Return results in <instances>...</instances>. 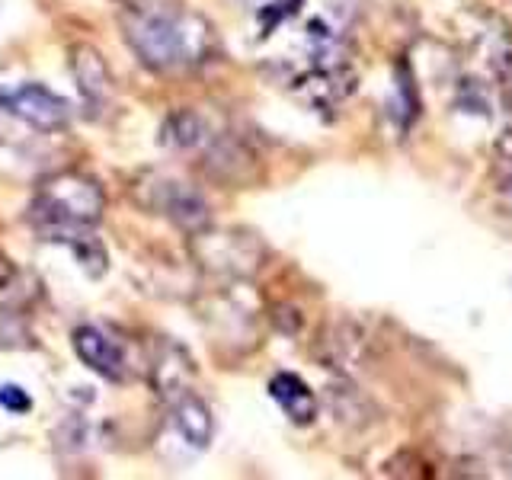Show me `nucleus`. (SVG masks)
<instances>
[{
    "instance_id": "obj_1",
    "label": "nucleus",
    "mask_w": 512,
    "mask_h": 480,
    "mask_svg": "<svg viewBox=\"0 0 512 480\" xmlns=\"http://www.w3.org/2000/svg\"><path fill=\"white\" fill-rule=\"evenodd\" d=\"M119 23L135 58L144 68L160 74L199 68L218 48L215 26L202 13H192L183 7H167V4L125 7Z\"/></svg>"
},
{
    "instance_id": "obj_2",
    "label": "nucleus",
    "mask_w": 512,
    "mask_h": 480,
    "mask_svg": "<svg viewBox=\"0 0 512 480\" xmlns=\"http://www.w3.org/2000/svg\"><path fill=\"white\" fill-rule=\"evenodd\" d=\"M106 196L100 183L84 173H58L45 180L32 199V221L48 240L77 228H93L103 218Z\"/></svg>"
},
{
    "instance_id": "obj_3",
    "label": "nucleus",
    "mask_w": 512,
    "mask_h": 480,
    "mask_svg": "<svg viewBox=\"0 0 512 480\" xmlns=\"http://www.w3.org/2000/svg\"><path fill=\"white\" fill-rule=\"evenodd\" d=\"M192 263L208 279H218L224 285L247 282L260 272L269 260V247L263 237L247 228H205L189 234Z\"/></svg>"
},
{
    "instance_id": "obj_4",
    "label": "nucleus",
    "mask_w": 512,
    "mask_h": 480,
    "mask_svg": "<svg viewBox=\"0 0 512 480\" xmlns=\"http://www.w3.org/2000/svg\"><path fill=\"white\" fill-rule=\"evenodd\" d=\"M128 196H132V202L141 212L164 218L186 234L212 224V205H208V199L192 183L180 180L173 173H160V170L141 173L128 186Z\"/></svg>"
},
{
    "instance_id": "obj_5",
    "label": "nucleus",
    "mask_w": 512,
    "mask_h": 480,
    "mask_svg": "<svg viewBox=\"0 0 512 480\" xmlns=\"http://www.w3.org/2000/svg\"><path fill=\"white\" fill-rule=\"evenodd\" d=\"M0 109L23 119L39 132H61L71 122V106L42 84H23L13 90H0Z\"/></svg>"
},
{
    "instance_id": "obj_6",
    "label": "nucleus",
    "mask_w": 512,
    "mask_h": 480,
    "mask_svg": "<svg viewBox=\"0 0 512 480\" xmlns=\"http://www.w3.org/2000/svg\"><path fill=\"white\" fill-rule=\"evenodd\" d=\"M71 343H74L77 359L84 362L93 375H100L106 381H125L128 378V359H125V352H122L116 336H109L106 330L93 327V324H84V327L74 330Z\"/></svg>"
},
{
    "instance_id": "obj_7",
    "label": "nucleus",
    "mask_w": 512,
    "mask_h": 480,
    "mask_svg": "<svg viewBox=\"0 0 512 480\" xmlns=\"http://www.w3.org/2000/svg\"><path fill=\"white\" fill-rule=\"evenodd\" d=\"M68 61H71L74 84H77L80 96H84V103L90 109H106L112 103V96H116V87H112V74H109L106 58L96 52L93 45L77 42V45H71Z\"/></svg>"
},
{
    "instance_id": "obj_8",
    "label": "nucleus",
    "mask_w": 512,
    "mask_h": 480,
    "mask_svg": "<svg viewBox=\"0 0 512 480\" xmlns=\"http://www.w3.org/2000/svg\"><path fill=\"white\" fill-rule=\"evenodd\" d=\"M205 324L212 330V340L218 343H240V349H247V340L256 346L260 343V330H256V311L247 308L240 295L228 292L218 298V308H205Z\"/></svg>"
},
{
    "instance_id": "obj_9",
    "label": "nucleus",
    "mask_w": 512,
    "mask_h": 480,
    "mask_svg": "<svg viewBox=\"0 0 512 480\" xmlns=\"http://www.w3.org/2000/svg\"><path fill=\"white\" fill-rule=\"evenodd\" d=\"M167 407H170V420H173L176 432H180L186 445L199 448V452L212 445V439H215V416H212V410H208V404L196 391L176 394L173 400H167Z\"/></svg>"
},
{
    "instance_id": "obj_10",
    "label": "nucleus",
    "mask_w": 512,
    "mask_h": 480,
    "mask_svg": "<svg viewBox=\"0 0 512 480\" xmlns=\"http://www.w3.org/2000/svg\"><path fill=\"white\" fill-rule=\"evenodd\" d=\"M215 132H218V128L208 122L202 112H196V109H176L173 116H167L164 128H160V141H164L170 151L199 154L205 144L215 138Z\"/></svg>"
},
{
    "instance_id": "obj_11",
    "label": "nucleus",
    "mask_w": 512,
    "mask_h": 480,
    "mask_svg": "<svg viewBox=\"0 0 512 480\" xmlns=\"http://www.w3.org/2000/svg\"><path fill=\"white\" fill-rule=\"evenodd\" d=\"M269 397L276 400V404L282 407V413L292 423H311L314 416H317V397H314V391L308 388V381L292 375V372L272 375Z\"/></svg>"
},
{
    "instance_id": "obj_12",
    "label": "nucleus",
    "mask_w": 512,
    "mask_h": 480,
    "mask_svg": "<svg viewBox=\"0 0 512 480\" xmlns=\"http://www.w3.org/2000/svg\"><path fill=\"white\" fill-rule=\"evenodd\" d=\"M154 388L164 400H173L176 394L192 391V362L180 346H164L157 352L154 368H151Z\"/></svg>"
},
{
    "instance_id": "obj_13",
    "label": "nucleus",
    "mask_w": 512,
    "mask_h": 480,
    "mask_svg": "<svg viewBox=\"0 0 512 480\" xmlns=\"http://www.w3.org/2000/svg\"><path fill=\"white\" fill-rule=\"evenodd\" d=\"M330 407L336 413V420L352 426V429H359V426L375 420L372 400L362 397L356 388H349V384H343V388H330Z\"/></svg>"
},
{
    "instance_id": "obj_14",
    "label": "nucleus",
    "mask_w": 512,
    "mask_h": 480,
    "mask_svg": "<svg viewBox=\"0 0 512 480\" xmlns=\"http://www.w3.org/2000/svg\"><path fill=\"white\" fill-rule=\"evenodd\" d=\"M0 407H4L7 413H29L32 400L20 384H0Z\"/></svg>"
},
{
    "instance_id": "obj_15",
    "label": "nucleus",
    "mask_w": 512,
    "mask_h": 480,
    "mask_svg": "<svg viewBox=\"0 0 512 480\" xmlns=\"http://www.w3.org/2000/svg\"><path fill=\"white\" fill-rule=\"evenodd\" d=\"M368 4V0H330V13L336 16V20H356V16L362 13V7Z\"/></svg>"
},
{
    "instance_id": "obj_16",
    "label": "nucleus",
    "mask_w": 512,
    "mask_h": 480,
    "mask_svg": "<svg viewBox=\"0 0 512 480\" xmlns=\"http://www.w3.org/2000/svg\"><path fill=\"white\" fill-rule=\"evenodd\" d=\"M500 202L509 208V215H512V176H509V180H503V186H500Z\"/></svg>"
},
{
    "instance_id": "obj_17",
    "label": "nucleus",
    "mask_w": 512,
    "mask_h": 480,
    "mask_svg": "<svg viewBox=\"0 0 512 480\" xmlns=\"http://www.w3.org/2000/svg\"><path fill=\"white\" fill-rule=\"evenodd\" d=\"M506 471L512 474V448H509V455H506Z\"/></svg>"
},
{
    "instance_id": "obj_18",
    "label": "nucleus",
    "mask_w": 512,
    "mask_h": 480,
    "mask_svg": "<svg viewBox=\"0 0 512 480\" xmlns=\"http://www.w3.org/2000/svg\"><path fill=\"white\" fill-rule=\"evenodd\" d=\"M240 4H256V0H240Z\"/></svg>"
}]
</instances>
